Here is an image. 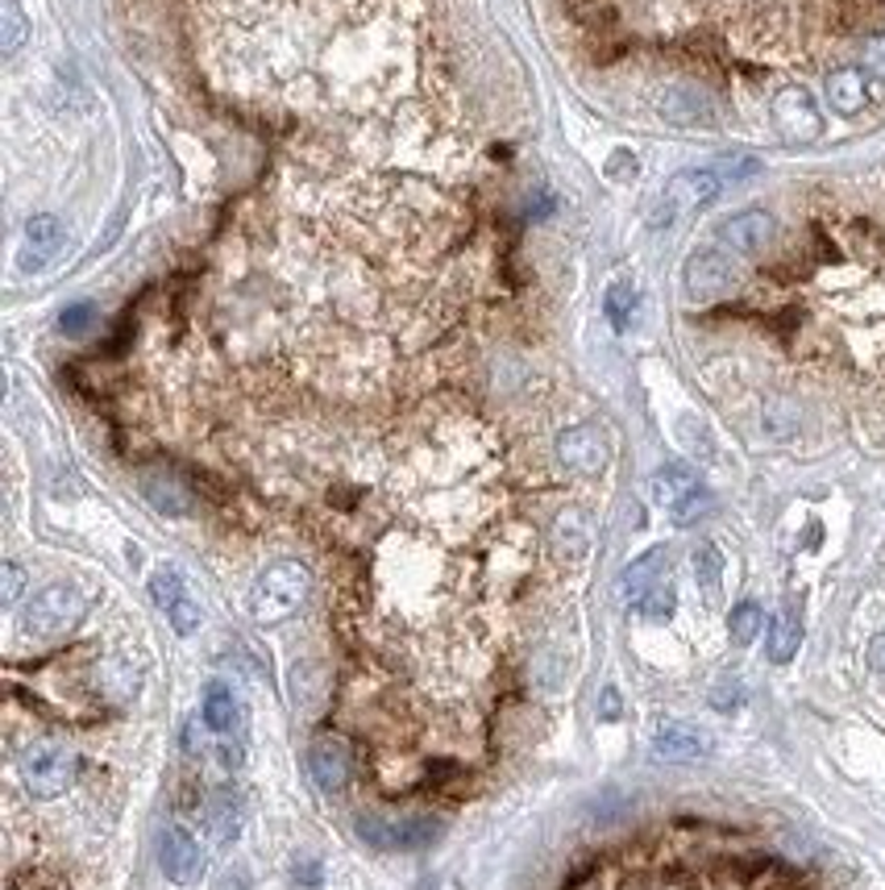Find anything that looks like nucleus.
I'll list each match as a JSON object with an SVG mask.
<instances>
[{"label": "nucleus", "mask_w": 885, "mask_h": 890, "mask_svg": "<svg viewBox=\"0 0 885 890\" xmlns=\"http://www.w3.org/2000/svg\"><path fill=\"white\" fill-rule=\"evenodd\" d=\"M312 591V571L304 562H275L258 574V583L250 587V616L258 624H279L287 616H296L300 604Z\"/></svg>", "instance_id": "nucleus-1"}, {"label": "nucleus", "mask_w": 885, "mask_h": 890, "mask_svg": "<svg viewBox=\"0 0 885 890\" xmlns=\"http://www.w3.org/2000/svg\"><path fill=\"white\" fill-rule=\"evenodd\" d=\"M17 765H21V782H26V791L38 799L63 795L67 787L76 782V770H80L76 753L63 749L59 741H33V745H26V753H21V762Z\"/></svg>", "instance_id": "nucleus-2"}, {"label": "nucleus", "mask_w": 885, "mask_h": 890, "mask_svg": "<svg viewBox=\"0 0 885 890\" xmlns=\"http://www.w3.org/2000/svg\"><path fill=\"white\" fill-rule=\"evenodd\" d=\"M682 284H686V296H690L695 304H712V300H724L727 291H736L740 270H736L732 250L707 246V250H695V255L686 258Z\"/></svg>", "instance_id": "nucleus-3"}, {"label": "nucleus", "mask_w": 885, "mask_h": 890, "mask_svg": "<svg viewBox=\"0 0 885 890\" xmlns=\"http://www.w3.org/2000/svg\"><path fill=\"white\" fill-rule=\"evenodd\" d=\"M83 607H88V600H83L80 587H71V583H50V587L38 591L30 600V607H26V633L63 636L67 629L83 616Z\"/></svg>", "instance_id": "nucleus-4"}, {"label": "nucleus", "mask_w": 885, "mask_h": 890, "mask_svg": "<svg viewBox=\"0 0 885 890\" xmlns=\"http://www.w3.org/2000/svg\"><path fill=\"white\" fill-rule=\"evenodd\" d=\"M358 837H362L370 849H382V853H396V849H420L437 837V820L428 815H416V820H379V815H362L358 820Z\"/></svg>", "instance_id": "nucleus-5"}, {"label": "nucleus", "mask_w": 885, "mask_h": 890, "mask_svg": "<svg viewBox=\"0 0 885 890\" xmlns=\"http://www.w3.org/2000/svg\"><path fill=\"white\" fill-rule=\"evenodd\" d=\"M774 126L786 138H794V142H815L823 134V112L815 105V96L806 92V88H798V83L782 88L774 96Z\"/></svg>", "instance_id": "nucleus-6"}, {"label": "nucleus", "mask_w": 885, "mask_h": 890, "mask_svg": "<svg viewBox=\"0 0 885 890\" xmlns=\"http://www.w3.org/2000/svg\"><path fill=\"white\" fill-rule=\"evenodd\" d=\"M607 458H611V445L595 425H574L557 437V462L574 475H599Z\"/></svg>", "instance_id": "nucleus-7"}, {"label": "nucleus", "mask_w": 885, "mask_h": 890, "mask_svg": "<svg viewBox=\"0 0 885 890\" xmlns=\"http://www.w3.org/2000/svg\"><path fill=\"white\" fill-rule=\"evenodd\" d=\"M777 234V221L765 212V208H748V212H736L719 225V246L732 250V255H760Z\"/></svg>", "instance_id": "nucleus-8"}, {"label": "nucleus", "mask_w": 885, "mask_h": 890, "mask_svg": "<svg viewBox=\"0 0 885 890\" xmlns=\"http://www.w3.org/2000/svg\"><path fill=\"white\" fill-rule=\"evenodd\" d=\"M159 861H162V874L179 882V887H191L196 878L205 874V853H200V844L191 837L188 828L171 824L162 832L159 841Z\"/></svg>", "instance_id": "nucleus-9"}, {"label": "nucleus", "mask_w": 885, "mask_h": 890, "mask_svg": "<svg viewBox=\"0 0 885 890\" xmlns=\"http://www.w3.org/2000/svg\"><path fill=\"white\" fill-rule=\"evenodd\" d=\"M653 753L665 758V762H698V758H712L715 753V736L712 732L695 729V724H662L653 732Z\"/></svg>", "instance_id": "nucleus-10"}, {"label": "nucleus", "mask_w": 885, "mask_h": 890, "mask_svg": "<svg viewBox=\"0 0 885 890\" xmlns=\"http://www.w3.org/2000/svg\"><path fill=\"white\" fill-rule=\"evenodd\" d=\"M727 184L715 176L712 167H690V171H678V176L665 184V217L674 212V208H703L712 205L715 196L724 191Z\"/></svg>", "instance_id": "nucleus-11"}, {"label": "nucleus", "mask_w": 885, "mask_h": 890, "mask_svg": "<svg viewBox=\"0 0 885 890\" xmlns=\"http://www.w3.org/2000/svg\"><path fill=\"white\" fill-rule=\"evenodd\" d=\"M308 774L317 782L320 791H341L354 774V758H349L346 741H337V736H325L317 745L308 749Z\"/></svg>", "instance_id": "nucleus-12"}, {"label": "nucleus", "mask_w": 885, "mask_h": 890, "mask_svg": "<svg viewBox=\"0 0 885 890\" xmlns=\"http://www.w3.org/2000/svg\"><path fill=\"white\" fill-rule=\"evenodd\" d=\"M63 241H67V229L59 217H50V212L30 217V225H26V250H21V270L47 267L50 258L63 250Z\"/></svg>", "instance_id": "nucleus-13"}, {"label": "nucleus", "mask_w": 885, "mask_h": 890, "mask_svg": "<svg viewBox=\"0 0 885 890\" xmlns=\"http://www.w3.org/2000/svg\"><path fill=\"white\" fill-rule=\"evenodd\" d=\"M657 112H662L669 126H715V109L712 100L698 92V88H686V83H678V88H665L662 100H657Z\"/></svg>", "instance_id": "nucleus-14"}, {"label": "nucleus", "mask_w": 885, "mask_h": 890, "mask_svg": "<svg viewBox=\"0 0 885 890\" xmlns=\"http://www.w3.org/2000/svg\"><path fill=\"white\" fill-rule=\"evenodd\" d=\"M665 571H669V550H662V545H657V550L640 554L633 566H628V571L619 574V595H624L628 604H640L648 591H653L665 578Z\"/></svg>", "instance_id": "nucleus-15"}, {"label": "nucleus", "mask_w": 885, "mask_h": 890, "mask_svg": "<svg viewBox=\"0 0 885 890\" xmlns=\"http://www.w3.org/2000/svg\"><path fill=\"white\" fill-rule=\"evenodd\" d=\"M827 100H832V109L839 117H856V112H865L869 105V80H865V71L861 67H839L827 76Z\"/></svg>", "instance_id": "nucleus-16"}, {"label": "nucleus", "mask_w": 885, "mask_h": 890, "mask_svg": "<svg viewBox=\"0 0 885 890\" xmlns=\"http://www.w3.org/2000/svg\"><path fill=\"white\" fill-rule=\"evenodd\" d=\"M703 483H698V475L690 471V466H682V462H669V466H662L657 475H653V483H648V492H653V504H662L665 512L678 508L682 500L690 492H698Z\"/></svg>", "instance_id": "nucleus-17"}, {"label": "nucleus", "mask_w": 885, "mask_h": 890, "mask_svg": "<svg viewBox=\"0 0 885 890\" xmlns=\"http://www.w3.org/2000/svg\"><path fill=\"white\" fill-rule=\"evenodd\" d=\"M241 700L233 695V686L208 683L205 686V724L212 732H233L241 729Z\"/></svg>", "instance_id": "nucleus-18"}, {"label": "nucleus", "mask_w": 885, "mask_h": 890, "mask_svg": "<svg viewBox=\"0 0 885 890\" xmlns=\"http://www.w3.org/2000/svg\"><path fill=\"white\" fill-rule=\"evenodd\" d=\"M798 645H803V621H798V612H794V607H786V612H782V616H774V624H769V641H765L769 662L786 666L794 653H798Z\"/></svg>", "instance_id": "nucleus-19"}, {"label": "nucleus", "mask_w": 885, "mask_h": 890, "mask_svg": "<svg viewBox=\"0 0 885 890\" xmlns=\"http://www.w3.org/2000/svg\"><path fill=\"white\" fill-rule=\"evenodd\" d=\"M208 828L217 841H233L241 832V799L233 791H217L208 803Z\"/></svg>", "instance_id": "nucleus-20"}, {"label": "nucleus", "mask_w": 885, "mask_h": 890, "mask_svg": "<svg viewBox=\"0 0 885 890\" xmlns=\"http://www.w3.org/2000/svg\"><path fill=\"white\" fill-rule=\"evenodd\" d=\"M142 492H146V500H150L159 512H167V516H183V512L191 508V495L167 475H146Z\"/></svg>", "instance_id": "nucleus-21"}, {"label": "nucleus", "mask_w": 885, "mask_h": 890, "mask_svg": "<svg viewBox=\"0 0 885 890\" xmlns=\"http://www.w3.org/2000/svg\"><path fill=\"white\" fill-rule=\"evenodd\" d=\"M554 545H557V554L566 557V562H578V557H586V550H590V528H586L583 512H566V516L557 521Z\"/></svg>", "instance_id": "nucleus-22"}, {"label": "nucleus", "mask_w": 885, "mask_h": 890, "mask_svg": "<svg viewBox=\"0 0 885 890\" xmlns=\"http://www.w3.org/2000/svg\"><path fill=\"white\" fill-rule=\"evenodd\" d=\"M30 38V17L21 13L17 0H0V50L4 55H17Z\"/></svg>", "instance_id": "nucleus-23"}, {"label": "nucleus", "mask_w": 885, "mask_h": 890, "mask_svg": "<svg viewBox=\"0 0 885 890\" xmlns=\"http://www.w3.org/2000/svg\"><path fill=\"white\" fill-rule=\"evenodd\" d=\"M695 578H698V587H703L707 600H715L719 587H724V554L715 550L712 541H703V545L695 550Z\"/></svg>", "instance_id": "nucleus-24"}, {"label": "nucleus", "mask_w": 885, "mask_h": 890, "mask_svg": "<svg viewBox=\"0 0 885 890\" xmlns=\"http://www.w3.org/2000/svg\"><path fill=\"white\" fill-rule=\"evenodd\" d=\"M760 629H765V612H760L757 600H744V604L732 607V616H727V633H732L736 645H753V641L760 636Z\"/></svg>", "instance_id": "nucleus-25"}, {"label": "nucleus", "mask_w": 885, "mask_h": 890, "mask_svg": "<svg viewBox=\"0 0 885 890\" xmlns=\"http://www.w3.org/2000/svg\"><path fill=\"white\" fill-rule=\"evenodd\" d=\"M674 607H678V591H674V583L669 578H662L657 587L648 591L645 600L636 604V612L645 616V621H669L674 616Z\"/></svg>", "instance_id": "nucleus-26"}, {"label": "nucleus", "mask_w": 885, "mask_h": 890, "mask_svg": "<svg viewBox=\"0 0 885 890\" xmlns=\"http://www.w3.org/2000/svg\"><path fill=\"white\" fill-rule=\"evenodd\" d=\"M150 595H155V604H159L162 612H171L179 600H188V591H183V574L171 571V566L155 571V578H150Z\"/></svg>", "instance_id": "nucleus-27"}, {"label": "nucleus", "mask_w": 885, "mask_h": 890, "mask_svg": "<svg viewBox=\"0 0 885 890\" xmlns=\"http://www.w3.org/2000/svg\"><path fill=\"white\" fill-rule=\"evenodd\" d=\"M603 308H607V320H611L616 329H628V320H633V313H636V287L633 284H611Z\"/></svg>", "instance_id": "nucleus-28"}, {"label": "nucleus", "mask_w": 885, "mask_h": 890, "mask_svg": "<svg viewBox=\"0 0 885 890\" xmlns=\"http://www.w3.org/2000/svg\"><path fill=\"white\" fill-rule=\"evenodd\" d=\"M712 171L724 179V184H740V179L757 176V171H760V159H757V155H724V159L715 162Z\"/></svg>", "instance_id": "nucleus-29"}, {"label": "nucleus", "mask_w": 885, "mask_h": 890, "mask_svg": "<svg viewBox=\"0 0 885 890\" xmlns=\"http://www.w3.org/2000/svg\"><path fill=\"white\" fill-rule=\"evenodd\" d=\"M715 508V500L707 487H698V492H690L686 500H682L678 508H669V516H674V525H695L698 516H707V512Z\"/></svg>", "instance_id": "nucleus-30"}, {"label": "nucleus", "mask_w": 885, "mask_h": 890, "mask_svg": "<svg viewBox=\"0 0 885 890\" xmlns=\"http://www.w3.org/2000/svg\"><path fill=\"white\" fill-rule=\"evenodd\" d=\"M21 591H26V571L17 566V562H4L0 566V604L13 607L21 600Z\"/></svg>", "instance_id": "nucleus-31"}, {"label": "nucleus", "mask_w": 885, "mask_h": 890, "mask_svg": "<svg viewBox=\"0 0 885 890\" xmlns=\"http://www.w3.org/2000/svg\"><path fill=\"white\" fill-rule=\"evenodd\" d=\"M96 320V304H71L67 308L63 317H59V329H63L67 337H80V334H88V325Z\"/></svg>", "instance_id": "nucleus-32"}, {"label": "nucleus", "mask_w": 885, "mask_h": 890, "mask_svg": "<svg viewBox=\"0 0 885 890\" xmlns=\"http://www.w3.org/2000/svg\"><path fill=\"white\" fill-rule=\"evenodd\" d=\"M167 621H171V629L179 636H191L196 629H200V607L191 604V600H179V604L167 612Z\"/></svg>", "instance_id": "nucleus-33"}, {"label": "nucleus", "mask_w": 885, "mask_h": 890, "mask_svg": "<svg viewBox=\"0 0 885 890\" xmlns=\"http://www.w3.org/2000/svg\"><path fill=\"white\" fill-rule=\"evenodd\" d=\"M861 63H865V71H869V76H882V80H885V33H873L869 42H865V50H861Z\"/></svg>", "instance_id": "nucleus-34"}, {"label": "nucleus", "mask_w": 885, "mask_h": 890, "mask_svg": "<svg viewBox=\"0 0 885 890\" xmlns=\"http://www.w3.org/2000/svg\"><path fill=\"white\" fill-rule=\"evenodd\" d=\"M744 703V686L732 679V683H715L712 691V708H719V712H732V708H740Z\"/></svg>", "instance_id": "nucleus-35"}, {"label": "nucleus", "mask_w": 885, "mask_h": 890, "mask_svg": "<svg viewBox=\"0 0 885 890\" xmlns=\"http://www.w3.org/2000/svg\"><path fill=\"white\" fill-rule=\"evenodd\" d=\"M607 176H611V179H636V159L628 155V150L611 155V167H607Z\"/></svg>", "instance_id": "nucleus-36"}, {"label": "nucleus", "mask_w": 885, "mask_h": 890, "mask_svg": "<svg viewBox=\"0 0 885 890\" xmlns=\"http://www.w3.org/2000/svg\"><path fill=\"white\" fill-rule=\"evenodd\" d=\"M869 666L877 670V674H885V633H877L869 641Z\"/></svg>", "instance_id": "nucleus-37"}, {"label": "nucleus", "mask_w": 885, "mask_h": 890, "mask_svg": "<svg viewBox=\"0 0 885 890\" xmlns=\"http://www.w3.org/2000/svg\"><path fill=\"white\" fill-rule=\"evenodd\" d=\"M217 753H221L225 770H241V762H246V758H241V745H221Z\"/></svg>", "instance_id": "nucleus-38"}, {"label": "nucleus", "mask_w": 885, "mask_h": 890, "mask_svg": "<svg viewBox=\"0 0 885 890\" xmlns=\"http://www.w3.org/2000/svg\"><path fill=\"white\" fill-rule=\"evenodd\" d=\"M619 715V695H616V686H607L603 691V720H616Z\"/></svg>", "instance_id": "nucleus-39"}]
</instances>
